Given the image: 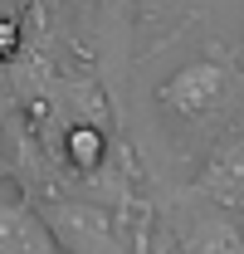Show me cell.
Returning a JSON list of instances; mask_svg holds the SVG:
<instances>
[{
	"label": "cell",
	"mask_w": 244,
	"mask_h": 254,
	"mask_svg": "<svg viewBox=\"0 0 244 254\" xmlns=\"http://www.w3.org/2000/svg\"><path fill=\"white\" fill-rule=\"evenodd\" d=\"M161 103L185 123H215L230 108V73L220 64H185L161 83Z\"/></svg>",
	"instance_id": "cell-1"
},
{
	"label": "cell",
	"mask_w": 244,
	"mask_h": 254,
	"mask_svg": "<svg viewBox=\"0 0 244 254\" xmlns=\"http://www.w3.org/2000/svg\"><path fill=\"white\" fill-rule=\"evenodd\" d=\"M44 225L54 230V240H68L73 254H122V245L113 240L108 220L98 210H88V205H59L54 220H44Z\"/></svg>",
	"instance_id": "cell-2"
},
{
	"label": "cell",
	"mask_w": 244,
	"mask_h": 254,
	"mask_svg": "<svg viewBox=\"0 0 244 254\" xmlns=\"http://www.w3.org/2000/svg\"><path fill=\"white\" fill-rule=\"evenodd\" d=\"M0 254H59V240L34 210L0 200Z\"/></svg>",
	"instance_id": "cell-3"
},
{
	"label": "cell",
	"mask_w": 244,
	"mask_h": 254,
	"mask_svg": "<svg viewBox=\"0 0 244 254\" xmlns=\"http://www.w3.org/2000/svg\"><path fill=\"white\" fill-rule=\"evenodd\" d=\"M181 254H244V240L240 230L215 215V210H200L190 215V225L181 230Z\"/></svg>",
	"instance_id": "cell-4"
},
{
	"label": "cell",
	"mask_w": 244,
	"mask_h": 254,
	"mask_svg": "<svg viewBox=\"0 0 244 254\" xmlns=\"http://www.w3.org/2000/svg\"><path fill=\"white\" fill-rule=\"evenodd\" d=\"M200 186L210 190L220 205H244V137H235V142L210 161V171L200 176Z\"/></svg>",
	"instance_id": "cell-5"
},
{
	"label": "cell",
	"mask_w": 244,
	"mask_h": 254,
	"mask_svg": "<svg viewBox=\"0 0 244 254\" xmlns=\"http://www.w3.org/2000/svg\"><path fill=\"white\" fill-rule=\"evenodd\" d=\"M68 152H73L78 166H93V161L103 157V137H98L93 127H73V132H68Z\"/></svg>",
	"instance_id": "cell-6"
},
{
	"label": "cell",
	"mask_w": 244,
	"mask_h": 254,
	"mask_svg": "<svg viewBox=\"0 0 244 254\" xmlns=\"http://www.w3.org/2000/svg\"><path fill=\"white\" fill-rule=\"evenodd\" d=\"M10 49H15V25H10V20H5V25H0V59H5V54H10Z\"/></svg>",
	"instance_id": "cell-7"
}]
</instances>
